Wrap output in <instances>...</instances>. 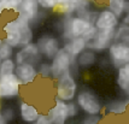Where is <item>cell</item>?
Masks as SVG:
<instances>
[{
    "instance_id": "cell-9",
    "label": "cell",
    "mask_w": 129,
    "mask_h": 124,
    "mask_svg": "<svg viewBox=\"0 0 129 124\" xmlns=\"http://www.w3.org/2000/svg\"><path fill=\"white\" fill-rule=\"evenodd\" d=\"M46 116L51 124H68L69 116H68L67 102L54 98L53 105L48 108Z\"/></svg>"
},
{
    "instance_id": "cell-6",
    "label": "cell",
    "mask_w": 129,
    "mask_h": 124,
    "mask_svg": "<svg viewBox=\"0 0 129 124\" xmlns=\"http://www.w3.org/2000/svg\"><path fill=\"white\" fill-rule=\"evenodd\" d=\"M22 85L15 73L0 77V99H12L21 94Z\"/></svg>"
},
{
    "instance_id": "cell-21",
    "label": "cell",
    "mask_w": 129,
    "mask_h": 124,
    "mask_svg": "<svg viewBox=\"0 0 129 124\" xmlns=\"http://www.w3.org/2000/svg\"><path fill=\"white\" fill-rule=\"evenodd\" d=\"M127 0H107V10L119 19L124 16V6Z\"/></svg>"
},
{
    "instance_id": "cell-30",
    "label": "cell",
    "mask_w": 129,
    "mask_h": 124,
    "mask_svg": "<svg viewBox=\"0 0 129 124\" xmlns=\"http://www.w3.org/2000/svg\"><path fill=\"white\" fill-rule=\"evenodd\" d=\"M31 124H51V122L48 120V118H47V116H46V113H41L40 114V117L34 123Z\"/></svg>"
},
{
    "instance_id": "cell-32",
    "label": "cell",
    "mask_w": 129,
    "mask_h": 124,
    "mask_svg": "<svg viewBox=\"0 0 129 124\" xmlns=\"http://www.w3.org/2000/svg\"><path fill=\"white\" fill-rule=\"evenodd\" d=\"M122 23L123 24H127V25H129V11L124 15V17L122 18Z\"/></svg>"
},
{
    "instance_id": "cell-16",
    "label": "cell",
    "mask_w": 129,
    "mask_h": 124,
    "mask_svg": "<svg viewBox=\"0 0 129 124\" xmlns=\"http://www.w3.org/2000/svg\"><path fill=\"white\" fill-rule=\"evenodd\" d=\"M95 62H96L95 52L90 51V50H86L76 58L75 64H76V66H79L81 69H87L93 66L95 64Z\"/></svg>"
},
{
    "instance_id": "cell-10",
    "label": "cell",
    "mask_w": 129,
    "mask_h": 124,
    "mask_svg": "<svg viewBox=\"0 0 129 124\" xmlns=\"http://www.w3.org/2000/svg\"><path fill=\"white\" fill-rule=\"evenodd\" d=\"M39 10L40 6L38 0H22V4L19 5L16 13L17 17H19L21 19L30 24V22H34L38 18Z\"/></svg>"
},
{
    "instance_id": "cell-7",
    "label": "cell",
    "mask_w": 129,
    "mask_h": 124,
    "mask_svg": "<svg viewBox=\"0 0 129 124\" xmlns=\"http://www.w3.org/2000/svg\"><path fill=\"white\" fill-rule=\"evenodd\" d=\"M36 46L39 48L40 54L42 56V58L52 60L56 54L58 53V51L60 50V45H59V40L54 37V36H50V35H44L41 36Z\"/></svg>"
},
{
    "instance_id": "cell-11",
    "label": "cell",
    "mask_w": 129,
    "mask_h": 124,
    "mask_svg": "<svg viewBox=\"0 0 129 124\" xmlns=\"http://www.w3.org/2000/svg\"><path fill=\"white\" fill-rule=\"evenodd\" d=\"M15 75L21 82L22 86H28L35 82V79L38 78L39 73H38V69L34 65H29V64H22V65H16L15 69Z\"/></svg>"
},
{
    "instance_id": "cell-14",
    "label": "cell",
    "mask_w": 129,
    "mask_h": 124,
    "mask_svg": "<svg viewBox=\"0 0 129 124\" xmlns=\"http://www.w3.org/2000/svg\"><path fill=\"white\" fill-rule=\"evenodd\" d=\"M40 114H41V112L35 105H33L31 102L21 100V102H19V117H21L23 123H34L40 117Z\"/></svg>"
},
{
    "instance_id": "cell-15",
    "label": "cell",
    "mask_w": 129,
    "mask_h": 124,
    "mask_svg": "<svg viewBox=\"0 0 129 124\" xmlns=\"http://www.w3.org/2000/svg\"><path fill=\"white\" fill-rule=\"evenodd\" d=\"M17 22H18V33H19V39H21L19 47L31 44L34 40V31L30 27V24L21 19L19 17H17Z\"/></svg>"
},
{
    "instance_id": "cell-23",
    "label": "cell",
    "mask_w": 129,
    "mask_h": 124,
    "mask_svg": "<svg viewBox=\"0 0 129 124\" xmlns=\"http://www.w3.org/2000/svg\"><path fill=\"white\" fill-rule=\"evenodd\" d=\"M15 54V51H13V47L10 46L6 42H3L1 46H0V58L1 60H6V59H11Z\"/></svg>"
},
{
    "instance_id": "cell-27",
    "label": "cell",
    "mask_w": 129,
    "mask_h": 124,
    "mask_svg": "<svg viewBox=\"0 0 129 124\" xmlns=\"http://www.w3.org/2000/svg\"><path fill=\"white\" fill-rule=\"evenodd\" d=\"M103 119L101 114H95V116H89V114H86L84 118L81 120L80 124H99Z\"/></svg>"
},
{
    "instance_id": "cell-19",
    "label": "cell",
    "mask_w": 129,
    "mask_h": 124,
    "mask_svg": "<svg viewBox=\"0 0 129 124\" xmlns=\"http://www.w3.org/2000/svg\"><path fill=\"white\" fill-rule=\"evenodd\" d=\"M128 107H129V100H115V101L110 102L105 107V110L110 114H123V113H125Z\"/></svg>"
},
{
    "instance_id": "cell-37",
    "label": "cell",
    "mask_w": 129,
    "mask_h": 124,
    "mask_svg": "<svg viewBox=\"0 0 129 124\" xmlns=\"http://www.w3.org/2000/svg\"><path fill=\"white\" fill-rule=\"evenodd\" d=\"M0 64H1V58H0Z\"/></svg>"
},
{
    "instance_id": "cell-33",
    "label": "cell",
    "mask_w": 129,
    "mask_h": 124,
    "mask_svg": "<svg viewBox=\"0 0 129 124\" xmlns=\"http://www.w3.org/2000/svg\"><path fill=\"white\" fill-rule=\"evenodd\" d=\"M0 124H7L5 122V119L3 118V114H1V108H0Z\"/></svg>"
},
{
    "instance_id": "cell-4",
    "label": "cell",
    "mask_w": 129,
    "mask_h": 124,
    "mask_svg": "<svg viewBox=\"0 0 129 124\" xmlns=\"http://www.w3.org/2000/svg\"><path fill=\"white\" fill-rule=\"evenodd\" d=\"M116 29H96L93 39L86 44L87 50L93 52H103L107 50L115 41Z\"/></svg>"
},
{
    "instance_id": "cell-31",
    "label": "cell",
    "mask_w": 129,
    "mask_h": 124,
    "mask_svg": "<svg viewBox=\"0 0 129 124\" xmlns=\"http://www.w3.org/2000/svg\"><path fill=\"white\" fill-rule=\"evenodd\" d=\"M6 6H7V0H0V11H6Z\"/></svg>"
},
{
    "instance_id": "cell-22",
    "label": "cell",
    "mask_w": 129,
    "mask_h": 124,
    "mask_svg": "<svg viewBox=\"0 0 129 124\" xmlns=\"http://www.w3.org/2000/svg\"><path fill=\"white\" fill-rule=\"evenodd\" d=\"M15 69H16V63H15V60L12 58L11 59H6V60H1V64H0V77L15 73Z\"/></svg>"
},
{
    "instance_id": "cell-26",
    "label": "cell",
    "mask_w": 129,
    "mask_h": 124,
    "mask_svg": "<svg viewBox=\"0 0 129 124\" xmlns=\"http://www.w3.org/2000/svg\"><path fill=\"white\" fill-rule=\"evenodd\" d=\"M67 107H68V116H69V119H73L79 116L80 108H79V106L76 105V102H74V101L67 102Z\"/></svg>"
},
{
    "instance_id": "cell-2",
    "label": "cell",
    "mask_w": 129,
    "mask_h": 124,
    "mask_svg": "<svg viewBox=\"0 0 129 124\" xmlns=\"http://www.w3.org/2000/svg\"><path fill=\"white\" fill-rule=\"evenodd\" d=\"M77 94V82L73 72H67L56 79V98L64 102L74 101Z\"/></svg>"
},
{
    "instance_id": "cell-28",
    "label": "cell",
    "mask_w": 129,
    "mask_h": 124,
    "mask_svg": "<svg viewBox=\"0 0 129 124\" xmlns=\"http://www.w3.org/2000/svg\"><path fill=\"white\" fill-rule=\"evenodd\" d=\"M39 6L42 7L44 10L51 11V10H54L57 6V0H38Z\"/></svg>"
},
{
    "instance_id": "cell-34",
    "label": "cell",
    "mask_w": 129,
    "mask_h": 124,
    "mask_svg": "<svg viewBox=\"0 0 129 124\" xmlns=\"http://www.w3.org/2000/svg\"><path fill=\"white\" fill-rule=\"evenodd\" d=\"M3 42H4V40H3L1 37H0V46H1V44H3Z\"/></svg>"
},
{
    "instance_id": "cell-29",
    "label": "cell",
    "mask_w": 129,
    "mask_h": 124,
    "mask_svg": "<svg viewBox=\"0 0 129 124\" xmlns=\"http://www.w3.org/2000/svg\"><path fill=\"white\" fill-rule=\"evenodd\" d=\"M22 4V0H7V6H6V11L16 12L18 10L19 5Z\"/></svg>"
},
{
    "instance_id": "cell-5",
    "label": "cell",
    "mask_w": 129,
    "mask_h": 124,
    "mask_svg": "<svg viewBox=\"0 0 129 124\" xmlns=\"http://www.w3.org/2000/svg\"><path fill=\"white\" fill-rule=\"evenodd\" d=\"M15 63L16 65H22V64H29V65H39L42 60V56L40 54L39 48L36 44H29L23 47H19V50L15 53Z\"/></svg>"
},
{
    "instance_id": "cell-18",
    "label": "cell",
    "mask_w": 129,
    "mask_h": 124,
    "mask_svg": "<svg viewBox=\"0 0 129 124\" xmlns=\"http://www.w3.org/2000/svg\"><path fill=\"white\" fill-rule=\"evenodd\" d=\"M117 86L122 92L128 93V90H129V64L128 65H124L122 68H118Z\"/></svg>"
},
{
    "instance_id": "cell-1",
    "label": "cell",
    "mask_w": 129,
    "mask_h": 124,
    "mask_svg": "<svg viewBox=\"0 0 129 124\" xmlns=\"http://www.w3.org/2000/svg\"><path fill=\"white\" fill-rule=\"evenodd\" d=\"M76 105L81 111L89 116L101 114L104 110V105L99 96L90 89H82L76 94Z\"/></svg>"
},
{
    "instance_id": "cell-3",
    "label": "cell",
    "mask_w": 129,
    "mask_h": 124,
    "mask_svg": "<svg viewBox=\"0 0 129 124\" xmlns=\"http://www.w3.org/2000/svg\"><path fill=\"white\" fill-rule=\"evenodd\" d=\"M75 60L76 58H74L65 47H60L56 57L51 60V77L57 79L64 73L71 72Z\"/></svg>"
},
{
    "instance_id": "cell-12",
    "label": "cell",
    "mask_w": 129,
    "mask_h": 124,
    "mask_svg": "<svg viewBox=\"0 0 129 124\" xmlns=\"http://www.w3.org/2000/svg\"><path fill=\"white\" fill-rule=\"evenodd\" d=\"M3 33H4V42L9 44L10 46L15 47H19V33H18V22H17V17L5 23V25L3 27Z\"/></svg>"
},
{
    "instance_id": "cell-8",
    "label": "cell",
    "mask_w": 129,
    "mask_h": 124,
    "mask_svg": "<svg viewBox=\"0 0 129 124\" xmlns=\"http://www.w3.org/2000/svg\"><path fill=\"white\" fill-rule=\"evenodd\" d=\"M107 52H109V59H110V62L116 68H122L124 65H128L129 64V47L128 46L113 42L107 48Z\"/></svg>"
},
{
    "instance_id": "cell-25",
    "label": "cell",
    "mask_w": 129,
    "mask_h": 124,
    "mask_svg": "<svg viewBox=\"0 0 129 124\" xmlns=\"http://www.w3.org/2000/svg\"><path fill=\"white\" fill-rule=\"evenodd\" d=\"M38 73L42 78H50L51 77V64L48 63H40L38 66Z\"/></svg>"
},
{
    "instance_id": "cell-17",
    "label": "cell",
    "mask_w": 129,
    "mask_h": 124,
    "mask_svg": "<svg viewBox=\"0 0 129 124\" xmlns=\"http://www.w3.org/2000/svg\"><path fill=\"white\" fill-rule=\"evenodd\" d=\"M64 47L70 52V54H71L74 58H77L82 52L87 50V47H86V41H84L82 37H75V39H71L70 41L65 42Z\"/></svg>"
},
{
    "instance_id": "cell-13",
    "label": "cell",
    "mask_w": 129,
    "mask_h": 124,
    "mask_svg": "<svg viewBox=\"0 0 129 124\" xmlns=\"http://www.w3.org/2000/svg\"><path fill=\"white\" fill-rule=\"evenodd\" d=\"M119 18L116 17L111 11L104 9L98 12L94 27L96 29H116L119 25Z\"/></svg>"
},
{
    "instance_id": "cell-36",
    "label": "cell",
    "mask_w": 129,
    "mask_h": 124,
    "mask_svg": "<svg viewBox=\"0 0 129 124\" xmlns=\"http://www.w3.org/2000/svg\"><path fill=\"white\" fill-rule=\"evenodd\" d=\"M127 94H128V96H129V90H128V93H127ZM128 100H129V99H128Z\"/></svg>"
},
{
    "instance_id": "cell-20",
    "label": "cell",
    "mask_w": 129,
    "mask_h": 124,
    "mask_svg": "<svg viewBox=\"0 0 129 124\" xmlns=\"http://www.w3.org/2000/svg\"><path fill=\"white\" fill-rule=\"evenodd\" d=\"M121 45L128 46L129 47V25L127 24H121L116 28V34H115V41Z\"/></svg>"
},
{
    "instance_id": "cell-35",
    "label": "cell",
    "mask_w": 129,
    "mask_h": 124,
    "mask_svg": "<svg viewBox=\"0 0 129 124\" xmlns=\"http://www.w3.org/2000/svg\"><path fill=\"white\" fill-rule=\"evenodd\" d=\"M1 16H3V12L0 11V17H1Z\"/></svg>"
},
{
    "instance_id": "cell-24",
    "label": "cell",
    "mask_w": 129,
    "mask_h": 124,
    "mask_svg": "<svg viewBox=\"0 0 129 124\" xmlns=\"http://www.w3.org/2000/svg\"><path fill=\"white\" fill-rule=\"evenodd\" d=\"M1 114H3V118L5 119V122L7 124L13 122L15 119H16V116L17 113L15 111V108L11 106H5L1 108Z\"/></svg>"
}]
</instances>
